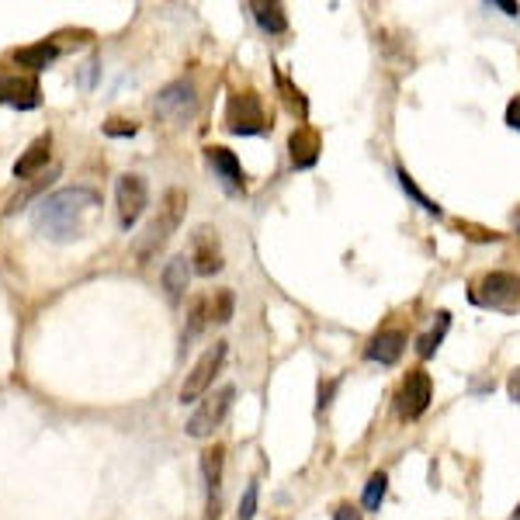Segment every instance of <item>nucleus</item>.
Listing matches in <instances>:
<instances>
[{
  "label": "nucleus",
  "instance_id": "1",
  "mask_svg": "<svg viewBox=\"0 0 520 520\" xmlns=\"http://www.w3.org/2000/svg\"><path fill=\"white\" fill-rule=\"evenodd\" d=\"M98 205H101V195L94 188H63V191H56V195L38 201V208H35L32 215V226L42 236H49L56 243H66V240H77L80 215L91 212V208H98Z\"/></svg>",
  "mask_w": 520,
  "mask_h": 520
},
{
  "label": "nucleus",
  "instance_id": "2",
  "mask_svg": "<svg viewBox=\"0 0 520 520\" xmlns=\"http://www.w3.org/2000/svg\"><path fill=\"white\" fill-rule=\"evenodd\" d=\"M184 212H188V195H184L181 188H170V191L163 195L160 212L153 215V223L142 229V236H139V243H135V257L146 264L153 254H160L163 247L170 243V236L181 229Z\"/></svg>",
  "mask_w": 520,
  "mask_h": 520
},
{
  "label": "nucleus",
  "instance_id": "3",
  "mask_svg": "<svg viewBox=\"0 0 520 520\" xmlns=\"http://www.w3.org/2000/svg\"><path fill=\"white\" fill-rule=\"evenodd\" d=\"M468 302L496 313H520V274L514 271H486L468 285Z\"/></svg>",
  "mask_w": 520,
  "mask_h": 520
},
{
  "label": "nucleus",
  "instance_id": "4",
  "mask_svg": "<svg viewBox=\"0 0 520 520\" xmlns=\"http://www.w3.org/2000/svg\"><path fill=\"white\" fill-rule=\"evenodd\" d=\"M195 111H198V91L191 80H174V84L160 87V94L153 98V115L160 122H170V126H184Z\"/></svg>",
  "mask_w": 520,
  "mask_h": 520
},
{
  "label": "nucleus",
  "instance_id": "5",
  "mask_svg": "<svg viewBox=\"0 0 520 520\" xmlns=\"http://www.w3.org/2000/svg\"><path fill=\"white\" fill-rule=\"evenodd\" d=\"M232 399H236V389L232 386H223V389H215L212 395H205L201 402L195 406V413L188 417V437H208V434H215L223 420L229 417V410H232Z\"/></svg>",
  "mask_w": 520,
  "mask_h": 520
},
{
  "label": "nucleus",
  "instance_id": "6",
  "mask_svg": "<svg viewBox=\"0 0 520 520\" xmlns=\"http://www.w3.org/2000/svg\"><path fill=\"white\" fill-rule=\"evenodd\" d=\"M226 347L229 344H212L201 358L195 361V368L188 371V378H184V386H181V402L188 406V402H198L205 392L212 389V382H215V375H219V368H223V361H226Z\"/></svg>",
  "mask_w": 520,
  "mask_h": 520
},
{
  "label": "nucleus",
  "instance_id": "7",
  "mask_svg": "<svg viewBox=\"0 0 520 520\" xmlns=\"http://www.w3.org/2000/svg\"><path fill=\"white\" fill-rule=\"evenodd\" d=\"M430 399H434L430 375L423 368H413L402 378L399 392H395V413H399V420H420L423 413H427V406H430Z\"/></svg>",
  "mask_w": 520,
  "mask_h": 520
},
{
  "label": "nucleus",
  "instance_id": "8",
  "mask_svg": "<svg viewBox=\"0 0 520 520\" xmlns=\"http://www.w3.org/2000/svg\"><path fill=\"white\" fill-rule=\"evenodd\" d=\"M267 126L264 118V104H260L257 91H243V94H232L226 104V129L232 135H260Z\"/></svg>",
  "mask_w": 520,
  "mask_h": 520
},
{
  "label": "nucleus",
  "instance_id": "9",
  "mask_svg": "<svg viewBox=\"0 0 520 520\" xmlns=\"http://www.w3.org/2000/svg\"><path fill=\"white\" fill-rule=\"evenodd\" d=\"M115 205H118V223L122 229H132L139 223V215L146 212L150 205V188L139 174H122L115 181Z\"/></svg>",
  "mask_w": 520,
  "mask_h": 520
},
{
  "label": "nucleus",
  "instance_id": "10",
  "mask_svg": "<svg viewBox=\"0 0 520 520\" xmlns=\"http://www.w3.org/2000/svg\"><path fill=\"white\" fill-rule=\"evenodd\" d=\"M223 461H226V448L223 444H208L201 451V475H205V492H208V507H205V520L219 517V489H223Z\"/></svg>",
  "mask_w": 520,
  "mask_h": 520
},
{
  "label": "nucleus",
  "instance_id": "11",
  "mask_svg": "<svg viewBox=\"0 0 520 520\" xmlns=\"http://www.w3.org/2000/svg\"><path fill=\"white\" fill-rule=\"evenodd\" d=\"M191 264L201 278H212L223 271V250H219V232L201 226L195 232V247H191Z\"/></svg>",
  "mask_w": 520,
  "mask_h": 520
},
{
  "label": "nucleus",
  "instance_id": "12",
  "mask_svg": "<svg viewBox=\"0 0 520 520\" xmlns=\"http://www.w3.org/2000/svg\"><path fill=\"white\" fill-rule=\"evenodd\" d=\"M0 104L32 111L42 104V87L35 77H0Z\"/></svg>",
  "mask_w": 520,
  "mask_h": 520
},
{
  "label": "nucleus",
  "instance_id": "13",
  "mask_svg": "<svg viewBox=\"0 0 520 520\" xmlns=\"http://www.w3.org/2000/svg\"><path fill=\"white\" fill-rule=\"evenodd\" d=\"M205 153H208L212 170L219 174L223 188H226L229 195H240V191L247 188V177H243V167H240V160H236V153H232V150H226V146H208Z\"/></svg>",
  "mask_w": 520,
  "mask_h": 520
},
{
  "label": "nucleus",
  "instance_id": "14",
  "mask_svg": "<svg viewBox=\"0 0 520 520\" xmlns=\"http://www.w3.org/2000/svg\"><path fill=\"white\" fill-rule=\"evenodd\" d=\"M402 354H406V329H399V326H389V329L375 333L371 344L364 347V358L378 361V364H395Z\"/></svg>",
  "mask_w": 520,
  "mask_h": 520
},
{
  "label": "nucleus",
  "instance_id": "15",
  "mask_svg": "<svg viewBox=\"0 0 520 520\" xmlns=\"http://www.w3.org/2000/svg\"><path fill=\"white\" fill-rule=\"evenodd\" d=\"M288 153H292V167H298V170L316 167L320 153H323L320 132L313 129V126H298V129L292 132V139H288Z\"/></svg>",
  "mask_w": 520,
  "mask_h": 520
},
{
  "label": "nucleus",
  "instance_id": "16",
  "mask_svg": "<svg viewBox=\"0 0 520 520\" xmlns=\"http://www.w3.org/2000/svg\"><path fill=\"white\" fill-rule=\"evenodd\" d=\"M49 157H53V135L45 132V135H38L32 146L21 153V160L14 163V177L18 181H25V177H35L45 163H49Z\"/></svg>",
  "mask_w": 520,
  "mask_h": 520
},
{
  "label": "nucleus",
  "instance_id": "17",
  "mask_svg": "<svg viewBox=\"0 0 520 520\" xmlns=\"http://www.w3.org/2000/svg\"><path fill=\"white\" fill-rule=\"evenodd\" d=\"M188 281H191V264H188V257L167 260V267H163V288H167V298H170V302H181V298H184Z\"/></svg>",
  "mask_w": 520,
  "mask_h": 520
},
{
  "label": "nucleus",
  "instance_id": "18",
  "mask_svg": "<svg viewBox=\"0 0 520 520\" xmlns=\"http://www.w3.org/2000/svg\"><path fill=\"white\" fill-rule=\"evenodd\" d=\"M56 56H60V45L56 42H35L28 49H18L14 53V63L25 66V69H45Z\"/></svg>",
  "mask_w": 520,
  "mask_h": 520
},
{
  "label": "nucleus",
  "instance_id": "19",
  "mask_svg": "<svg viewBox=\"0 0 520 520\" xmlns=\"http://www.w3.org/2000/svg\"><path fill=\"white\" fill-rule=\"evenodd\" d=\"M250 11H254V21L267 35H281L288 28V18H285V7L281 4H250Z\"/></svg>",
  "mask_w": 520,
  "mask_h": 520
},
{
  "label": "nucleus",
  "instance_id": "20",
  "mask_svg": "<svg viewBox=\"0 0 520 520\" xmlns=\"http://www.w3.org/2000/svg\"><path fill=\"white\" fill-rule=\"evenodd\" d=\"M448 326H451V313H437V323L430 326L420 340H417V354H420V358H434V351L441 347V340H444Z\"/></svg>",
  "mask_w": 520,
  "mask_h": 520
},
{
  "label": "nucleus",
  "instance_id": "21",
  "mask_svg": "<svg viewBox=\"0 0 520 520\" xmlns=\"http://www.w3.org/2000/svg\"><path fill=\"white\" fill-rule=\"evenodd\" d=\"M232 313H236V295H232V288H219V292L208 298V323L226 326L232 320Z\"/></svg>",
  "mask_w": 520,
  "mask_h": 520
},
{
  "label": "nucleus",
  "instance_id": "22",
  "mask_svg": "<svg viewBox=\"0 0 520 520\" xmlns=\"http://www.w3.org/2000/svg\"><path fill=\"white\" fill-rule=\"evenodd\" d=\"M395 177H399V184H402V191H406V195L413 198V201L420 205V208H423V212H427V215H441V205H437V201H430V198L423 195V191H420V184H417V181L410 177V170H406L402 163L395 167Z\"/></svg>",
  "mask_w": 520,
  "mask_h": 520
},
{
  "label": "nucleus",
  "instance_id": "23",
  "mask_svg": "<svg viewBox=\"0 0 520 520\" xmlns=\"http://www.w3.org/2000/svg\"><path fill=\"white\" fill-rule=\"evenodd\" d=\"M208 326V298L205 295H198L191 298V309H188V326H184V344L188 340H195L198 333Z\"/></svg>",
  "mask_w": 520,
  "mask_h": 520
},
{
  "label": "nucleus",
  "instance_id": "24",
  "mask_svg": "<svg viewBox=\"0 0 520 520\" xmlns=\"http://www.w3.org/2000/svg\"><path fill=\"white\" fill-rule=\"evenodd\" d=\"M386 486H389V475L386 472H375L364 486V510H378L382 500H386Z\"/></svg>",
  "mask_w": 520,
  "mask_h": 520
},
{
  "label": "nucleus",
  "instance_id": "25",
  "mask_svg": "<svg viewBox=\"0 0 520 520\" xmlns=\"http://www.w3.org/2000/svg\"><path fill=\"white\" fill-rule=\"evenodd\" d=\"M56 174H60V170H53L49 177H38V181H32V184H28V188H25L21 195H14V198H11V205H7V212H21V208H25V205H28V201H32V198L38 195V191H42V188H49V181H53Z\"/></svg>",
  "mask_w": 520,
  "mask_h": 520
},
{
  "label": "nucleus",
  "instance_id": "26",
  "mask_svg": "<svg viewBox=\"0 0 520 520\" xmlns=\"http://www.w3.org/2000/svg\"><path fill=\"white\" fill-rule=\"evenodd\" d=\"M257 500H260V489L257 483H250L243 500H240V510H236V520H254L257 517Z\"/></svg>",
  "mask_w": 520,
  "mask_h": 520
},
{
  "label": "nucleus",
  "instance_id": "27",
  "mask_svg": "<svg viewBox=\"0 0 520 520\" xmlns=\"http://www.w3.org/2000/svg\"><path fill=\"white\" fill-rule=\"evenodd\" d=\"M461 232H472L468 240H475V243H496V240H503V232H496V229H486V226H475V223H458Z\"/></svg>",
  "mask_w": 520,
  "mask_h": 520
},
{
  "label": "nucleus",
  "instance_id": "28",
  "mask_svg": "<svg viewBox=\"0 0 520 520\" xmlns=\"http://www.w3.org/2000/svg\"><path fill=\"white\" fill-rule=\"evenodd\" d=\"M104 132H108V135H118V139H126V135H135L139 126L129 122V118H108V122H104Z\"/></svg>",
  "mask_w": 520,
  "mask_h": 520
},
{
  "label": "nucleus",
  "instance_id": "29",
  "mask_svg": "<svg viewBox=\"0 0 520 520\" xmlns=\"http://www.w3.org/2000/svg\"><path fill=\"white\" fill-rule=\"evenodd\" d=\"M507 126L520 132V94L510 98V104H507Z\"/></svg>",
  "mask_w": 520,
  "mask_h": 520
},
{
  "label": "nucleus",
  "instance_id": "30",
  "mask_svg": "<svg viewBox=\"0 0 520 520\" xmlns=\"http://www.w3.org/2000/svg\"><path fill=\"white\" fill-rule=\"evenodd\" d=\"M333 520H361V510L354 503H340V507L333 510Z\"/></svg>",
  "mask_w": 520,
  "mask_h": 520
},
{
  "label": "nucleus",
  "instance_id": "31",
  "mask_svg": "<svg viewBox=\"0 0 520 520\" xmlns=\"http://www.w3.org/2000/svg\"><path fill=\"white\" fill-rule=\"evenodd\" d=\"M486 7H489V11H503V14H510V18H514V14H520V7H517V4H510V0H489Z\"/></svg>",
  "mask_w": 520,
  "mask_h": 520
},
{
  "label": "nucleus",
  "instance_id": "32",
  "mask_svg": "<svg viewBox=\"0 0 520 520\" xmlns=\"http://www.w3.org/2000/svg\"><path fill=\"white\" fill-rule=\"evenodd\" d=\"M507 395H510L514 402H520V368L507 378Z\"/></svg>",
  "mask_w": 520,
  "mask_h": 520
},
{
  "label": "nucleus",
  "instance_id": "33",
  "mask_svg": "<svg viewBox=\"0 0 520 520\" xmlns=\"http://www.w3.org/2000/svg\"><path fill=\"white\" fill-rule=\"evenodd\" d=\"M514 520H520V507H517V514H514Z\"/></svg>",
  "mask_w": 520,
  "mask_h": 520
}]
</instances>
